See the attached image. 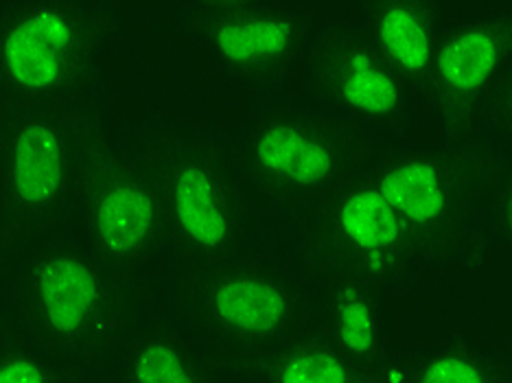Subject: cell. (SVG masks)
<instances>
[{"label": "cell", "mask_w": 512, "mask_h": 383, "mask_svg": "<svg viewBox=\"0 0 512 383\" xmlns=\"http://www.w3.org/2000/svg\"><path fill=\"white\" fill-rule=\"evenodd\" d=\"M316 327L351 359L368 383L372 368L386 351L383 342V289L353 274H331L320 281Z\"/></svg>", "instance_id": "13"}, {"label": "cell", "mask_w": 512, "mask_h": 383, "mask_svg": "<svg viewBox=\"0 0 512 383\" xmlns=\"http://www.w3.org/2000/svg\"><path fill=\"white\" fill-rule=\"evenodd\" d=\"M7 281V316L81 381L114 364L154 296L143 278L110 270L71 232L22 254Z\"/></svg>", "instance_id": "2"}, {"label": "cell", "mask_w": 512, "mask_h": 383, "mask_svg": "<svg viewBox=\"0 0 512 383\" xmlns=\"http://www.w3.org/2000/svg\"><path fill=\"white\" fill-rule=\"evenodd\" d=\"M366 31L418 97L442 31L438 0H362Z\"/></svg>", "instance_id": "14"}, {"label": "cell", "mask_w": 512, "mask_h": 383, "mask_svg": "<svg viewBox=\"0 0 512 383\" xmlns=\"http://www.w3.org/2000/svg\"><path fill=\"white\" fill-rule=\"evenodd\" d=\"M232 145L252 200L289 224L362 171L381 147L353 119L283 97L263 101Z\"/></svg>", "instance_id": "4"}, {"label": "cell", "mask_w": 512, "mask_h": 383, "mask_svg": "<svg viewBox=\"0 0 512 383\" xmlns=\"http://www.w3.org/2000/svg\"><path fill=\"white\" fill-rule=\"evenodd\" d=\"M156 171L167 222V250L178 263L230 257L252 243V197L235 145L173 125L136 132Z\"/></svg>", "instance_id": "6"}, {"label": "cell", "mask_w": 512, "mask_h": 383, "mask_svg": "<svg viewBox=\"0 0 512 383\" xmlns=\"http://www.w3.org/2000/svg\"><path fill=\"white\" fill-rule=\"evenodd\" d=\"M412 383H510L506 357L467 342H447L432 351L407 355Z\"/></svg>", "instance_id": "17"}, {"label": "cell", "mask_w": 512, "mask_h": 383, "mask_svg": "<svg viewBox=\"0 0 512 383\" xmlns=\"http://www.w3.org/2000/svg\"><path fill=\"white\" fill-rule=\"evenodd\" d=\"M114 149L101 97L0 106V281L77 222Z\"/></svg>", "instance_id": "1"}, {"label": "cell", "mask_w": 512, "mask_h": 383, "mask_svg": "<svg viewBox=\"0 0 512 383\" xmlns=\"http://www.w3.org/2000/svg\"><path fill=\"white\" fill-rule=\"evenodd\" d=\"M368 383H412L407 355L394 353L390 348L381 353L379 362L372 368Z\"/></svg>", "instance_id": "19"}, {"label": "cell", "mask_w": 512, "mask_h": 383, "mask_svg": "<svg viewBox=\"0 0 512 383\" xmlns=\"http://www.w3.org/2000/svg\"><path fill=\"white\" fill-rule=\"evenodd\" d=\"M84 243L110 270L143 278L167 250V222L154 165L138 136L112 149L79 211Z\"/></svg>", "instance_id": "11"}, {"label": "cell", "mask_w": 512, "mask_h": 383, "mask_svg": "<svg viewBox=\"0 0 512 383\" xmlns=\"http://www.w3.org/2000/svg\"><path fill=\"white\" fill-rule=\"evenodd\" d=\"M114 381L127 383H208L221 375L206 353L195 351L180 324L151 318L138 324L114 359Z\"/></svg>", "instance_id": "15"}, {"label": "cell", "mask_w": 512, "mask_h": 383, "mask_svg": "<svg viewBox=\"0 0 512 383\" xmlns=\"http://www.w3.org/2000/svg\"><path fill=\"white\" fill-rule=\"evenodd\" d=\"M11 331H14V320L7 316V311H0V348L7 342Z\"/></svg>", "instance_id": "21"}, {"label": "cell", "mask_w": 512, "mask_h": 383, "mask_svg": "<svg viewBox=\"0 0 512 383\" xmlns=\"http://www.w3.org/2000/svg\"><path fill=\"white\" fill-rule=\"evenodd\" d=\"M302 274H353L386 292L416 268L410 237L364 171L337 184L292 222Z\"/></svg>", "instance_id": "8"}, {"label": "cell", "mask_w": 512, "mask_h": 383, "mask_svg": "<svg viewBox=\"0 0 512 383\" xmlns=\"http://www.w3.org/2000/svg\"><path fill=\"white\" fill-rule=\"evenodd\" d=\"M182 29L200 40L221 71L259 101L283 95L313 38L311 16L270 3L235 9L189 7L182 14Z\"/></svg>", "instance_id": "12"}, {"label": "cell", "mask_w": 512, "mask_h": 383, "mask_svg": "<svg viewBox=\"0 0 512 383\" xmlns=\"http://www.w3.org/2000/svg\"><path fill=\"white\" fill-rule=\"evenodd\" d=\"M267 0H189V7H204V9H235V7H252L263 5Z\"/></svg>", "instance_id": "20"}, {"label": "cell", "mask_w": 512, "mask_h": 383, "mask_svg": "<svg viewBox=\"0 0 512 383\" xmlns=\"http://www.w3.org/2000/svg\"><path fill=\"white\" fill-rule=\"evenodd\" d=\"M119 33L106 0H16L0 11V106L101 97V53Z\"/></svg>", "instance_id": "7"}, {"label": "cell", "mask_w": 512, "mask_h": 383, "mask_svg": "<svg viewBox=\"0 0 512 383\" xmlns=\"http://www.w3.org/2000/svg\"><path fill=\"white\" fill-rule=\"evenodd\" d=\"M512 18H469L442 27L418 92L449 143L488 145L510 136Z\"/></svg>", "instance_id": "9"}, {"label": "cell", "mask_w": 512, "mask_h": 383, "mask_svg": "<svg viewBox=\"0 0 512 383\" xmlns=\"http://www.w3.org/2000/svg\"><path fill=\"white\" fill-rule=\"evenodd\" d=\"M300 62L313 106L353 119L372 136L401 138L412 125L414 90L366 27L329 25Z\"/></svg>", "instance_id": "10"}, {"label": "cell", "mask_w": 512, "mask_h": 383, "mask_svg": "<svg viewBox=\"0 0 512 383\" xmlns=\"http://www.w3.org/2000/svg\"><path fill=\"white\" fill-rule=\"evenodd\" d=\"M81 381L71 368L33 344L14 322V331L0 348V383H68Z\"/></svg>", "instance_id": "18"}, {"label": "cell", "mask_w": 512, "mask_h": 383, "mask_svg": "<svg viewBox=\"0 0 512 383\" xmlns=\"http://www.w3.org/2000/svg\"><path fill=\"white\" fill-rule=\"evenodd\" d=\"M318 296L281 261L252 248L224 259L178 263L171 313L202 342L221 377L294 340L316 320Z\"/></svg>", "instance_id": "3"}, {"label": "cell", "mask_w": 512, "mask_h": 383, "mask_svg": "<svg viewBox=\"0 0 512 383\" xmlns=\"http://www.w3.org/2000/svg\"><path fill=\"white\" fill-rule=\"evenodd\" d=\"M237 379L272 383H362V373L318 327L254 359Z\"/></svg>", "instance_id": "16"}, {"label": "cell", "mask_w": 512, "mask_h": 383, "mask_svg": "<svg viewBox=\"0 0 512 383\" xmlns=\"http://www.w3.org/2000/svg\"><path fill=\"white\" fill-rule=\"evenodd\" d=\"M510 169L491 145L449 143L436 149L379 147L364 176L401 219L418 265L462 257L475 215Z\"/></svg>", "instance_id": "5"}]
</instances>
